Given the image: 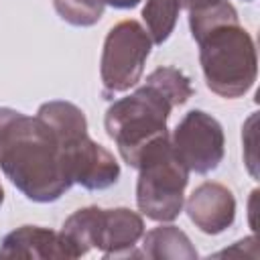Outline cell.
<instances>
[{"label": "cell", "mask_w": 260, "mask_h": 260, "mask_svg": "<svg viewBox=\"0 0 260 260\" xmlns=\"http://www.w3.org/2000/svg\"><path fill=\"white\" fill-rule=\"evenodd\" d=\"M144 236V219L130 207H112L102 211L98 250L104 258H134L138 242Z\"/></svg>", "instance_id": "9"}, {"label": "cell", "mask_w": 260, "mask_h": 260, "mask_svg": "<svg viewBox=\"0 0 260 260\" xmlns=\"http://www.w3.org/2000/svg\"><path fill=\"white\" fill-rule=\"evenodd\" d=\"M189 28L199 45L205 85L225 100L248 93L258 77V55L234 4L217 0L189 10Z\"/></svg>", "instance_id": "2"}, {"label": "cell", "mask_w": 260, "mask_h": 260, "mask_svg": "<svg viewBox=\"0 0 260 260\" xmlns=\"http://www.w3.org/2000/svg\"><path fill=\"white\" fill-rule=\"evenodd\" d=\"M0 258H67L59 232L43 225H20L0 242Z\"/></svg>", "instance_id": "10"}, {"label": "cell", "mask_w": 260, "mask_h": 260, "mask_svg": "<svg viewBox=\"0 0 260 260\" xmlns=\"http://www.w3.org/2000/svg\"><path fill=\"white\" fill-rule=\"evenodd\" d=\"M136 169V205L140 213L160 223L177 219L183 211L189 171L177 158L171 136L152 144Z\"/></svg>", "instance_id": "4"}, {"label": "cell", "mask_w": 260, "mask_h": 260, "mask_svg": "<svg viewBox=\"0 0 260 260\" xmlns=\"http://www.w3.org/2000/svg\"><path fill=\"white\" fill-rule=\"evenodd\" d=\"M57 14L73 26H93L104 16L100 0H53Z\"/></svg>", "instance_id": "15"}, {"label": "cell", "mask_w": 260, "mask_h": 260, "mask_svg": "<svg viewBox=\"0 0 260 260\" xmlns=\"http://www.w3.org/2000/svg\"><path fill=\"white\" fill-rule=\"evenodd\" d=\"M0 169L35 203H53L73 185L53 130L14 108H0Z\"/></svg>", "instance_id": "1"}, {"label": "cell", "mask_w": 260, "mask_h": 260, "mask_svg": "<svg viewBox=\"0 0 260 260\" xmlns=\"http://www.w3.org/2000/svg\"><path fill=\"white\" fill-rule=\"evenodd\" d=\"M61 150L73 185L77 183L87 191H102L118 183L120 162L106 146L91 140L89 134L77 136L61 146Z\"/></svg>", "instance_id": "7"}, {"label": "cell", "mask_w": 260, "mask_h": 260, "mask_svg": "<svg viewBox=\"0 0 260 260\" xmlns=\"http://www.w3.org/2000/svg\"><path fill=\"white\" fill-rule=\"evenodd\" d=\"M4 203V187H2V183H0V205Z\"/></svg>", "instance_id": "18"}, {"label": "cell", "mask_w": 260, "mask_h": 260, "mask_svg": "<svg viewBox=\"0 0 260 260\" xmlns=\"http://www.w3.org/2000/svg\"><path fill=\"white\" fill-rule=\"evenodd\" d=\"M150 49L152 41L138 20H120L108 30L100 57V77L106 98L128 91L140 81Z\"/></svg>", "instance_id": "5"}, {"label": "cell", "mask_w": 260, "mask_h": 260, "mask_svg": "<svg viewBox=\"0 0 260 260\" xmlns=\"http://www.w3.org/2000/svg\"><path fill=\"white\" fill-rule=\"evenodd\" d=\"M173 108V100L150 81L108 106L104 128L128 167L136 169L152 144L169 138L167 122Z\"/></svg>", "instance_id": "3"}, {"label": "cell", "mask_w": 260, "mask_h": 260, "mask_svg": "<svg viewBox=\"0 0 260 260\" xmlns=\"http://www.w3.org/2000/svg\"><path fill=\"white\" fill-rule=\"evenodd\" d=\"M104 6H112V8H118V10H128V8H134L138 6L142 0H100Z\"/></svg>", "instance_id": "16"}, {"label": "cell", "mask_w": 260, "mask_h": 260, "mask_svg": "<svg viewBox=\"0 0 260 260\" xmlns=\"http://www.w3.org/2000/svg\"><path fill=\"white\" fill-rule=\"evenodd\" d=\"M146 81L154 83L160 91H165L175 108L177 106H183L191 95H193V85H191V79L177 67H171V65H165V67H156L154 71H150L146 75Z\"/></svg>", "instance_id": "14"}, {"label": "cell", "mask_w": 260, "mask_h": 260, "mask_svg": "<svg viewBox=\"0 0 260 260\" xmlns=\"http://www.w3.org/2000/svg\"><path fill=\"white\" fill-rule=\"evenodd\" d=\"M138 256L142 258H154V260H165V258H173V260H195L197 258V250L191 244L189 236L179 230L173 223L167 225H158L152 228L150 232H146L142 236V244L138 250Z\"/></svg>", "instance_id": "12"}, {"label": "cell", "mask_w": 260, "mask_h": 260, "mask_svg": "<svg viewBox=\"0 0 260 260\" xmlns=\"http://www.w3.org/2000/svg\"><path fill=\"white\" fill-rule=\"evenodd\" d=\"M179 2H181V8L193 10V8H199V6H205V4H211L217 0H179ZM246 2H252V0H246Z\"/></svg>", "instance_id": "17"}, {"label": "cell", "mask_w": 260, "mask_h": 260, "mask_svg": "<svg viewBox=\"0 0 260 260\" xmlns=\"http://www.w3.org/2000/svg\"><path fill=\"white\" fill-rule=\"evenodd\" d=\"M171 146L189 173L207 175L223 160V128L211 114L203 110H189L175 126Z\"/></svg>", "instance_id": "6"}, {"label": "cell", "mask_w": 260, "mask_h": 260, "mask_svg": "<svg viewBox=\"0 0 260 260\" xmlns=\"http://www.w3.org/2000/svg\"><path fill=\"white\" fill-rule=\"evenodd\" d=\"M102 207L98 205H89V207H81L77 211H73L59 236L67 254V260H75L85 256L91 248H98V240H100V225H102Z\"/></svg>", "instance_id": "11"}, {"label": "cell", "mask_w": 260, "mask_h": 260, "mask_svg": "<svg viewBox=\"0 0 260 260\" xmlns=\"http://www.w3.org/2000/svg\"><path fill=\"white\" fill-rule=\"evenodd\" d=\"M183 205L195 228L207 236L225 232L236 219V197L232 189L217 181L197 185Z\"/></svg>", "instance_id": "8"}, {"label": "cell", "mask_w": 260, "mask_h": 260, "mask_svg": "<svg viewBox=\"0 0 260 260\" xmlns=\"http://www.w3.org/2000/svg\"><path fill=\"white\" fill-rule=\"evenodd\" d=\"M181 2L179 0H146L142 8V20L152 45H162L175 30L179 18Z\"/></svg>", "instance_id": "13"}]
</instances>
